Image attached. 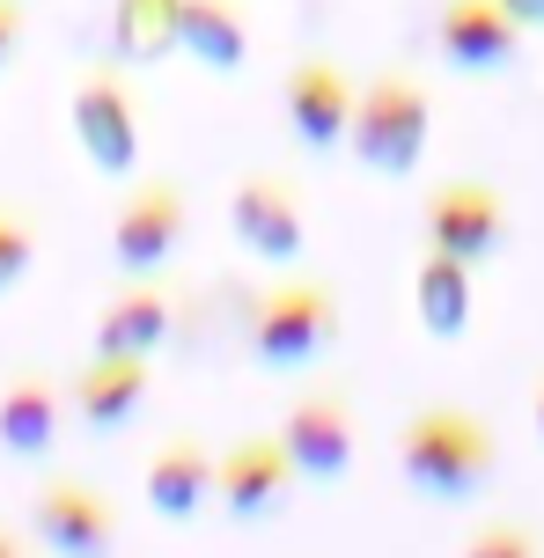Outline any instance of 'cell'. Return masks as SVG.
Wrapping results in <instances>:
<instances>
[{
  "mask_svg": "<svg viewBox=\"0 0 544 558\" xmlns=\"http://www.w3.org/2000/svg\"><path fill=\"white\" fill-rule=\"evenodd\" d=\"M500 471V441H493L486 418L471 412H412L398 426V477L427 500L457 507V500H479Z\"/></svg>",
  "mask_w": 544,
  "mask_h": 558,
  "instance_id": "6da1fadb",
  "label": "cell"
},
{
  "mask_svg": "<svg viewBox=\"0 0 544 558\" xmlns=\"http://www.w3.org/2000/svg\"><path fill=\"white\" fill-rule=\"evenodd\" d=\"M434 140V96L412 74H375L368 88H353V118H346V147L368 177H412Z\"/></svg>",
  "mask_w": 544,
  "mask_h": 558,
  "instance_id": "7a4b0ae2",
  "label": "cell"
},
{
  "mask_svg": "<svg viewBox=\"0 0 544 558\" xmlns=\"http://www.w3.org/2000/svg\"><path fill=\"white\" fill-rule=\"evenodd\" d=\"M339 345V294L324 279H280L251 302V361L287 375Z\"/></svg>",
  "mask_w": 544,
  "mask_h": 558,
  "instance_id": "3957f363",
  "label": "cell"
},
{
  "mask_svg": "<svg viewBox=\"0 0 544 558\" xmlns=\"http://www.w3.org/2000/svg\"><path fill=\"white\" fill-rule=\"evenodd\" d=\"M74 140L96 177H133L147 155V125H141V96L125 82V66H96L74 88Z\"/></svg>",
  "mask_w": 544,
  "mask_h": 558,
  "instance_id": "277c9868",
  "label": "cell"
},
{
  "mask_svg": "<svg viewBox=\"0 0 544 558\" xmlns=\"http://www.w3.org/2000/svg\"><path fill=\"white\" fill-rule=\"evenodd\" d=\"M500 243H508V198L493 192V184H479V177H449V184L427 192V251L463 257V265L479 272Z\"/></svg>",
  "mask_w": 544,
  "mask_h": 558,
  "instance_id": "5b68a950",
  "label": "cell"
},
{
  "mask_svg": "<svg viewBox=\"0 0 544 558\" xmlns=\"http://www.w3.org/2000/svg\"><path fill=\"white\" fill-rule=\"evenodd\" d=\"M229 228L258 265H294L310 243V206L287 177H243L229 192Z\"/></svg>",
  "mask_w": 544,
  "mask_h": 558,
  "instance_id": "8992f818",
  "label": "cell"
},
{
  "mask_svg": "<svg viewBox=\"0 0 544 558\" xmlns=\"http://www.w3.org/2000/svg\"><path fill=\"white\" fill-rule=\"evenodd\" d=\"M29 530L37 544L59 558H111L118 551V514L111 500L82 485V477H52V485H37V500H29Z\"/></svg>",
  "mask_w": 544,
  "mask_h": 558,
  "instance_id": "52a82bcc",
  "label": "cell"
},
{
  "mask_svg": "<svg viewBox=\"0 0 544 558\" xmlns=\"http://www.w3.org/2000/svg\"><path fill=\"white\" fill-rule=\"evenodd\" d=\"M184 221H192V206L162 177H147L141 192H125V206H118V221H111L118 272H162L177 257V243H184Z\"/></svg>",
  "mask_w": 544,
  "mask_h": 558,
  "instance_id": "ba28073f",
  "label": "cell"
},
{
  "mask_svg": "<svg viewBox=\"0 0 544 558\" xmlns=\"http://www.w3.org/2000/svg\"><path fill=\"white\" fill-rule=\"evenodd\" d=\"M287 493H294V463H287V448L273 441V434H243L235 448L214 456V500H221V514H235V522L280 514Z\"/></svg>",
  "mask_w": 544,
  "mask_h": 558,
  "instance_id": "9c48e42d",
  "label": "cell"
},
{
  "mask_svg": "<svg viewBox=\"0 0 544 558\" xmlns=\"http://www.w3.org/2000/svg\"><path fill=\"white\" fill-rule=\"evenodd\" d=\"M522 37L530 29L500 0H442V15H434V52L449 59L457 74H500V66H516Z\"/></svg>",
  "mask_w": 544,
  "mask_h": 558,
  "instance_id": "30bf717a",
  "label": "cell"
},
{
  "mask_svg": "<svg viewBox=\"0 0 544 558\" xmlns=\"http://www.w3.org/2000/svg\"><path fill=\"white\" fill-rule=\"evenodd\" d=\"M273 441L287 448L294 477H310V485H339V477L353 471V418H346L339 397H324V390H316V397H294Z\"/></svg>",
  "mask_w": 544,
  "mask_h": 558,
  "instance_id": "8fae6325",
  "label": "cell"
},
{
  "mask_svg": "<svg viewBox=\"0 0 544 558\" xmlns=\"http://www.w3.org/2000/svg\"><path fill=\"white\" fill-rule=\"evenodd\" d=\"M280 104H287V133L302 140L310 155H331L346 140V118H353V82L331 59H294L280 82Z\"/></svg>",
  "mask_w": 544,
  "mask_h": 558,
  "instance_id": "7c38bea8",
  "label": "cell"
},
{
  "mask_svg": "<svg viewBox=\"0 0 544 558\" xmlns=\"http://www.w3.org/2000/svg\"><path fill=\"white\" fill-rule=\"evenodd\" d=\"M147 404V361L141 353H96V361L74 375V418L111 434Z\"/></svg>",
  "mask_w": 544,
  "mask_h": 558,
  "instance_id": "4fadbf2b",
  "label": "cell"
},
{
  "mask_svg": "<svg viewBox=\"0 0 544 558\" xmlns=\"http://www.w3.org/2000/svg\"><path fill=\"white\" fill-rule=\"evenodd\" d=\"M177 52L206 74H235L251 59V15L235 0H177Z\"/></svg>",
  "mask_w": 544,
  "mask_h": 558,
  "instance_id": "5bb4252c",
  "label": "cell"
},
{
  "mask_svg": "<svg viewBox=\"0 0 544 558\" xmlns=\"http://www.w3.org/2000/svg\"><path fill=\"white\" fill-rule=\"evenodd\" d=\"M412 308H420V331L427 338H463L471 331V308H479V287H471V265L463 257H442L427 251L412 265Z\"/></svg>",
  "mask_w": 544,
  "mask_h": 558,
  "instance_id": "9a60e30c",
  "label": "cell"
},
{
  "mask_svg": "<svg viewBox=\"0 0 544 558\" xmlns=\"http://www.w3.org/2000/svg\"><path fill=\"white\" fill-rule=\"evenodd\" d=\"M141 493H147V507H155L162 522H200L206 500H214V456H206L200 441H170L155 463H147Z\"/></svg>",
  "mask_w": 544,
  "mask_h": 558,
  "instance_id": "2e32d148",
  "label": "cell"
},
{
  "mask_svg": "<svg viewBox=\"0 0 544 558\" xmlns=\"http://www.w3.org/2000/svg\"><path fill=\"white\" fill-rule=\"evenodd\" d=\"M162 338H170V294L162 287H125L96 316V353H141L147 361Z\"/></svg>",
  "mask_w": 544,
  "mask_h": 558,
  "instance_id": "e0dca14e",
  "label": "cell"
},
{
  "mask_svg": "<svg viewBox=\"0 0 544 558\" xmlns=\"http://www.w3.org/2000/svg\"><path fill=\"white\" fill-rule=\"evenodd\" d=\"M59 441V390L45 375H15L0 390V448L8 456H45Z\"/></svg>",
  "mask_w": 544,
  "mask_h": 558,
  "instance_id": "ac0fdd59",
  "label": "cell"
},
{
  "mask_svg": "<svg viewBox=\"0 0 544 558\" xmlns=\"http://www.w3.org/2000/svg\"><path fill=\"white\" fill-rule=\"evenodd\" d=\"M111 45L125 66H162L177 52V0H111Z\"/></svg>",
  "mask_w": 544,
  "mask_h": 558,
  "instance_id": "d6986e66",
  "label": "cell"
},
{
  "mask_svg": "<svg viewBox=\"0 0 544 558\" xmlns=\"http://www.w3.org/2000/svg\"><path fill=\"white\" fill-rule=\"evenodd\" d=\"M29 265H37V228H29V214L0 206V294H8V287H23Z\"/></svg>",
  "mask_w": 544,
  "mask_h": 558,
  "instance_id": "ffe728a7",
  "label": "cell"
},
{
  "mask_svg": "<svg viewBox=\"0 0 544 558\" xmlns=\"http://www.w3.org/2000/svg\"><path fill=\"white\" fill-rule=\"evenodd\" d=\"M463 558H544L537 536L516 530V522H493V530H479L471 544H463Z\"/></svg>",
  "mask_w": 544,
  "mask_h": 558,
  "instance_id": "44dd1931",
  "label": "cell"
},
{
  "mask_svg": "<svg viewBox=\"0 0 544 558\" xmlns=\"http://www.w3.org/2000/svg\"><path fill=\"white\" fill-rule=\"evenodd\" d=\"M23 29H29L23 0H0V66H8V59H15V45H23Z\"/></svg>",
  "mask_w": 544,
  "mask_h": 558,
  "instance_id": "7402d4cb",
  "label": "cell"
},
{
  "mask_svg": "<svg viewBox=\"0 0 544 558\" xmlns=\"http://www.w3.org/2000/svg\"><path fill=\"white\" fill-rule=\"evenodd\" d=\"M500 8H508L522 29H544V0H500Z\"/></svg>",
  "mask_w": 544,
  "mask_h": 558,
  "instance_id": "603a6c76",
  "label": "cell"
},
{
  "mask_svg": "<svg viewBox=\"0 0 544 558\" xmlns=\"http://www.w3.org/2000/svg\"><path fill=\"white\" fill-rule=\"evenodd\" d=\"M0 558H23V544H15V536H0Z\"/></svg>",
  "mask_w": 544,
  "mask_h": 558,
  "instance_id": "cb8c5ba5",
  "label": "cell"
},
{
  "mask_svg": "<svg viewBox=\"0 0 544 558\" xmlns=\"http://www.w3.org/2000/svg\"><path fill=\"white\" fill-rule=\"evenodd\" d=\"M537 434H544V383H537Z\"/></svg>",
  "mask_w": 544,
  "mask_h": 558,
  "instance_id": "d4e9b609",
  "label": "cell"
}]
</instances>
